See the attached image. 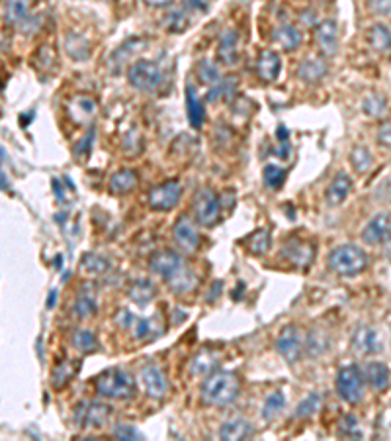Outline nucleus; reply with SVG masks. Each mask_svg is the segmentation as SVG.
<instances>
[{
  "label": "nucleus",
  "instance_id": "19",
  "mask_svg": "<svg viewBox=\"0 0 391 441\" xmlns=\"http://www.w3.org/2000/svg\"><path fill=\"white\" fill-rule=\"evenodd\" d=\"M270 40H272L274 45L282 47L284 52H296L299 45H301V33L292 24H280L278 28L272 30Z\"/></svg>",
  "mask_w": 391,
  "mask_h": 441
},
{
  "label": "nucleus",
  "instance_id": "53",
  "mask_svg": "<svg viewBox=\"0 0 391 441\" xmlns=\"http://www.w3.org/2000/svg\"><path fill=\"white\" fill-rule=\"evenodd\" d=\"M186 6L192 12L207 10V0H186Z\"/></svg>",
  "mask_w": 391,
  "mask_h": 441
},
{
  "label": "nucleus",
  "instance_id": "38",
  "mask_svg": "<svg viewBox=\"0 0 391 441\" xmlns=\"http://www.w3.org/2000/svg\"><path fill=\"white\" fill-rule=\"evenodd\" d=\"M98 306H96V300H94L93 294H79L77 300H74V314L79 316L81 320H86L90 316L96 314Z\"/></svg>",
  "mask_w": 391,
  "mask_h": 441
},
{
  "label": "nucleus",
  "instance_id": "7",
  "mask_svg": "<svg viewBox=\"0 0 391 441\" xmlns=\"http://www.w3.org/2000/svg\"><path fill=\"white\" fill-rule=\"evenodd\" d=\"M182 199V185L178 180H165L149 190L147 204L157 212H168Z\"/></svg>",
  "mask_w": 391,
  "mask_h": 441
},
{
  "label": "nucleus",
  "instance_id": "10",
  "mask_svg": "<svg viewBox=\"0 0 391 441\" xmlns=\"http://www.w3.org/2000/svg\"><path fill=\"white\" fill-rule=\"evenodd\" d=\"M315 45L325 57H333L339 52V26L335 20H323L315 26L313 32Z\"/></svg>",
  "mask_w": 391,
  "mask_h": 441
},
{
  "label": "nucleus",
  "instance_id": "8",
  "mask_svg": "<svg viewBox=\"0 0 391 441\" xmlns=\"http://www.w3.org/2000/svg\"><path fill=\"white\" fill-rule=\"evenodd\" d=\"M219 214H221V202L217 199L216 192L209 189L200 190L198 196L194 199L196 220L206 228H212L219 220Z\"/></svg>",
  "mask_w": 391,
  "mask_h": 441
},
{
  "label": "nucleus",
  "instance_id": "4",
  "mask_svg": "<svg viewBox=\"0 0 391 441\" xmlns=\"http://www.w3.org/2000/svg\"><path fill=\"white\" fill-rule=\"evenodd\" d=\"M127 81L141 93H153L163 81V73H161V67L154 61L139 59L127 69Z\"/></svg>",
  "mask_w": 391,
  "mask_h": 441
},
{
  "label": "nucleus",
  "instance_id": "31",
  "mask_svg": "<svg viewBox=\"0 0 391 441\" xmlns=\"http://www.w3.org/2000/svg\"><path fill=\"white\" fill-rule=\"evenodd\" d=\"M30 2L28 0H4V22L6 24H22L28 18Z\"/></svg>",
  "mask_w": 391,
  "mask_h": 441
},
{
  "label": "nucleus",
  "instance_id": "28",
  "mask_svg": "<svg viewBox=\"0 0 391 441\" xmlns=\"http://www.w3.org/2000/svg\"><path fill=\"white\" fill-rule=\"evenodd\" d=\"M364 377H366V380H368V385H370L372 389L385 390L390 387V369L385 367L383 363H378V361L368 363Z\"/></svg>",
  "mask_w": 391,
  "mask_h": 441
},
{
  "label": "nucleus",
  "instance_id": "34",
  "mask_svg": "<svg viewBox=\"0 0 391 441\" xmlns=\"http://www.w3.org/2000/svg\"><path fill=\"white\" fill-rule=\"evenodd\" d=\"M72 347L81 353H93L98 349V339L90 330H77L72 334Z\"/></svg>",
  "mask_w": 391,
  "mask_h": 441
},
{
  "label": "nucleus",
  "instance_id": "15",
  "mask_svg": "<svg viewBox=\"0 0 391 441\" xmlns=\"http://www.w3.org/2000/svg\"><path fill=\"white\" fill-rule=\"evenodd\" d=\"M391 231V222L388 214H376L366 228L362 230V242L368 245H380L385 242V238L390 235Z\"/></svg>",
  "mask_w": 391,
  "mask_h": 441
},
{
  "label": "nucleus",
  "instance_id": "16",
  "mask_svg": "<svg viewBox=\"0 0 391 441\" xmlns=\"http://www.w3.org/2000/svg\"><path fill=\"white\" fill-rule=\"evenodd\" d=\"M313 255H315L313 247L299 240H289L282 245V257L296 267H309L313 261Z\"/></svg>",
  "mask_w": 391,
  "mask_h": 441
},
{
  "label": "nucleus",
  "instance_id": "42",
  "mask_svg": "<svg viewBox=\"0 0 391 441\" xmlns=\"http://www.w3.org/2000/svg\"><path fill=\"white\" fill-rule=\"evenodd\" d=\"M74 373H77V367H72L69 361L61 363L59 367L53 371V377H51L53 389H63L67 382H71V378L74 377Z\"/></svg>",
  "mask_w": 391,
  "mask_h": 441
},
{
  "label": "nucleus",
  "instance_id": "48",
  "mask_svg": "<svg viewBox=\"0 0 391 441\" xmlns=\"http://www.w3.org/2000/svg\"><path fill=\"white\" fill-rule=\"evenodd\" d=\"M366 6L376 16H390L391 14V0H366Z\"/></svg>",
  "mask_w": 391,
  "mask_h": 441
},
{
  "label": "nucleus",
  "instance_id": "9",
  "mask_svg": "<svg viewBox=\"0 0 391 441\" xmlns=\"http://www.w3.org/2000/svg\"><path fill=\"white\" fill-rule=\"evenodd\" d=\"M276 349L282 357L288 361L289 365L298 363L301 353H303V343H301V336H299L298 327L296 326H286L276 337Z\"/></svg>",
  "mask_w": 391,
  "mask_h": 441
},
{
  "label": "nucleus",
  "instance_id": "33",
  "mask_svg": "<svg viewBox=\"0 0 391 441\" xmlns=\"http://www.w3.org/2000/svg\"><path fill=\"white\" fill-rule=\"evenodd\" d=\"M166 283H168V288L175 294H186L190 293L196 284H198V279L192 274V271H188L186 267H182V269H180L175 277H170Z\"/></svg>",
  "mask_w": 391,
  "mask_h": 441
},
{
  "label": "nucleus",
  "instance_id": "47",
  "mask_svg": "<svg viewBox=\"0 0 391 441\" xmlns=\"http://www.w3.org/2000/svg\"><path fill=\"white\" fill-rule=\"evenodd\" d=\"M340 433L344 438H362V431L358 430V424H356L354 416H346L342 420V424H340Z\"/></svg>",
  "mask_w": 391,
  "mask_h": 441
},
{
  "label": "nucleus",
  "instance_id": "21",
  "mask_svg": "<svg viewBox=\"0 0 391 441\" xmlns=\"http://www.w3.org/2000/svg\"><path fill=\"white\" fill-rule=\"evenodd\" d=\"M94 114H96V102L90 96H74L69 102V116H71L74 124H86V122L93 120Z\"/></svg>",
  "mask_w": 391,
  "mask_h": 441
},
{
  "label": "nucleus",
  "instance_id": "12",
  "mask_svg": "<svg viewBox=\"0 0 391 441\" xmlns=\"http://www.w3.org/2000/svg\"><path fill=\"white\" fill-rule=\"evenodd\" d=\"M352 347L362 355H376V353H381L385 346L376 327L360 326L352 334Z\"/></svg>",
  "mask_w": 391,
  "mask_h": 441
},
{
  "label": "nucleus",
  "instance_id": "5",
  "mask_svg": "<svg viewBox=\"0 0 391 441\" xmlns=\"http://www.w3.org/2000/svg\"><path fill=\"white\" fill-rule=\"evenodd\" d=\"M112 416V408L104 402L88 400V402H79L74 408V421L83 430H98L104 428Z\"/></svg>",
  "mask_w": 391,
  "mask_h": 441
},
{
  "label": "nucleus",
  "instance_id": "45",
  "mask_svg": "<svg viewBox=\"0 0 391 441\" xmlns=\"http://www.w3.org/2000/svg\"><path fill=\"white\" fill-rule=\"evenodd\" d=\"M188 24H190V18H188V14L184 10H175L168 14V18H166V26H168V30L173 33H182L188 28Z\"/></svg>",
  "mask_w": 391,
  "mask_h": 441
},
{
  "label": "nucleus",
  "instance_id": "22",
  "mask_svg": "<svg viewBox=\"0 0 391 441\" xmlns=\"http://www.w3.org/2000/svg\"><path fill=\"white\" fill-rule=\"evenodd\" d=\"M352 190V179H350L346 173H339L335 179L330 180V185L327 187V192H325V200L329 206H337L342 200L346 199Z\"/></svg>",
  "mask_w": 391,
  "mask_h": 441
},
{
  "label": "nucleus",
  "instance_id": "27",
  "mask_svg": "<svg viewBox=\"0 0 391 441\" xmlns=\"http://www.w3.org/2000/svg\"><path fill=\"white\" fill-rule=\"evenodd\" d=\"M368 43L378 53L391 52V30L385 24H374L368 30Z\"/></svg>",
  "mask_w": 391,
  "mask_h": 441
},
{
  "label": "nucleus",
  "instance_id": "55",
  "mask_svg": "<svg viewBox=\"0 0 391 441\" xmlns=\"http://www.w3.org/2000/svg\"><path fill=\"white\" fill-rule=\"evenodd\" d=\"M53 302H57V291H51V293H49V302H47V308H53Z\"/></svg>",
  "mask_w": 391,
  "mask_h": 441
},
{
  "label": "nucleus",
  "instance_id": "56",
  "mask_svg": "<svg viewBox=\"0 0 391 441\" xmlns=\"http://www.w3.org/2000/svg\"><path fill=\"white\" fill-rule=\"evenodd\" d=\"M383 245L388 247V252H391V231H390V235L385 238V242H383Z\"/></svg>",
  "mask_w": 391,
  "mask_h": 441
},
{
  "label": "nucleus",
  "instance_id": "20",
  "mask_svg": "<svg viewBox=\"0 0 391 441\" xmlns=\"http://www.w3.org/2000/svg\"><path fill=\"white\" fill-rule=\"evenodd\" d=\"M329 73V67L323 59L311 57V59H303L298 67V79H301L303 83L315 84L321 83Z\"/></svg>",
  "mask_w": 391,
  "mask_h": 441
},
{
  "label": "nucleus",
  "instance_id": "3",
  "mask_svg": "<svg viewBox=\"0 0 391 441\" xmlns=\"http://www.w3.org/2000/svg\"><path fill=\"white\" fill-rule=\"evenodd\" d=\"M327 263H329V269L333 273L340 274V277H356L366 271L368 255L362 252L358 245L344 243L329 253Z\"/></svg>",
  "mask_w": 391,
  "mask_h": 441
},
{
  "label": "nucleus",
  "instance_id": "24",
  "mask_svg": "<svg viewBox=\"0 0 391 441\" xmlns=\"http://www.w3.org/2000/svg\"><path fill=\"white\" fill-rule=\"evenodd\" d=\"M137 173L131 171V169H120V171H115L112 177H110V190H112L113 194H127V192H131V190L137 187Z\"/></svg>",
  "mask_w": 391,
  "mask_h": 441
},
{
  "label": "nucleus",
  "instance_id": "54",
  "mask_svg": "<svg viewBox=\"0 0 391 441\" xmlns=\"http://www.w3.org/2000/svg\"><path fill=\"white\" fill-rule=\"evenodd\" d=\"M147 6H153V8H163V6H168L173 0H143Z\"/></svg>",
  "mask_w": 391,
  "mask_h": 441
},
{
  "label": "nucleus",
  "instance_id": "14",
  "mask_svg": "<svg viewBox=\"0 0 391 441\" xmlns=\"http://www.w3.org/2000/svg\"><path fill=\"white\" fill-rule=\"evenodd\" d=\"M141 382H143L145 392L154 400L165 399L168 392V380H166L165 373L154 365H145L141 369Z\"/></svg>",
  "mask_w": 391,
  "mask_h": 441
},
{
  "label": "nucleus",
  "instance_id": "32",
  "mask_svg": "<svg viewBox=\"0 0 391 441\" xmlns=\"http://www.w3.org/2000/svg\"><path fill=\"white\" fill-rule=\"evenodd\" d=\"M217 365H219V359H217L216 353L202 351V353H198L194 357L192 365H190V371H192V375H198V377H207V375H212L216 371Z\"/></svg>",
  "mask_w": 391,
  "mask_h": 441
},
{
  "label": "nucleus",
  "instance_id": "13",
  "mask_svg": "<svg viewBox=\"0 0 391 441\" xmlns=\"http://www.w3.org/2000/svg\"><path fill=\"white\" fill-rule=\"evenodd\" d=\"M173 238L176 245L186 253H194L200 245V233L196 231V226L188 216H180L173 226Z\"/></svg>",
  "mask_w": 391,
  "mask_h": 441
},
{
  "label": "nucleus",
  "instance_id": "29",
  "mask_svg": "<svg viewBox=\"0 0 391 441\" xmlns=\"http://www.w3.org/2000/svg\"><path fill=\"white\" fill-rule=\"evenodd\" d=\"M186 106H188V120L192 127H202L204 126V118H206V112H204V106L200 102V98L196 96L192 84H186Z\"/></svg>",
  "mask_w": 391,
  "mask_h": 441
},
{
  "label": "nucleus",
  "instance_id": "44",
  "mask_svg": "<svg viewBox=\"0 0 391 441\" xmlns=\"http://www.w3.org/2000/svg\"><path fill=\"white\" fill-rule=\"evenodd\" d=\"M385 96L381 95H370L366 100H364V105H362V110H364V114L366 116H372V118H376V116H381L385 112Z\"/></svg>",
  "mask_w": 391,
  "mask_h": 441
},
{
  "label": "nucleus",
  "instance_id": "52",
  "mask_svg": "<svg viewBox=\"0 0 391 441\" xmlns=\"http://www.w3.org/2000/svg\"><path fill=\"white\" fill-rule=\"evenodd\" d=\"M93 139H94V130L90 127V132H88V137H83V144L77 147L74 151H77V155H83V153H88V149L93 146Z\"/></svg>",
  "mask_w": 391,
  "mask_h": 441
},
{
  "label": "nucleus",
  "instance_id": "41",
  "mask_svg": "<svg viewBox=\"0 0 391 441\" xmlns=\"http://www.w3.org/2000/svg\"><path fill=\"white\" fill-rule=\"evenodd\" d=\"M321 404H323V394H321V392H311L308 399L303 400L298 406L296 416H298V418H309V416H313V414L321 408Z\"/></svg>",
  "mask_w": 391,
  "mask_h": 441
},
{
  "label": "nucleus",
  "instance_id": "46",
  "mask_svg": "<svg viewBox=\"0 0 391 441\" xmlns=\"http://www.w3.org/2000/svg\"><path fill=\"white\" fill-rule=\"evenodd\" d=\"M113 438H118V440H124V441L143 440V435L135 430L134 426H129V424H118V426L113 428Z\"/></svg>",
  "mask_w": 391,
  "mask_h": 441
},
{
  "label": "nucleus",
  "instance_id": "43",
  "mask_svg": "<svg viewBox=\"0 0 391 441\" xmlns=\"http://www.w3.org/2000/svg\"><path fill=\"white\" fill-rule=\"evenodd\" d=\"M196 73H198V79H200V83L204 84H216L219 79H221V75H219V69H217L216 65L212 63V61H200L198 67H196Z\"/></svg>",
  "mask_w": 391,
  "mask_h": 441
},
{
  "label": "nucleus",
  "instance_id": "37",
  "mask_svg": "<svg viewBox=\"0 0 391 441\" xmlns=\"http://www.w3.org/2000/svg\"><path fill=\"white\" fill-rule=\"evenodd\" d=\"M81 265H83L84 271L94 274H102L110 269V261L106 257H102V255H98V253H86Z\"/></svg>",
  "mask_w": 391,
  "mask_h": 441
},
{
  "label": "nucleus",
  "instance_id": "6",
  "mask_svg": "<svg viewBox=\"0 0 391 441\" xmlns=\"http://www.w3.org/2000/svg\"><path fill=\"white\" fill-rule=\"evenodd\" d=\"M364 380L366 377L356 365L340 369L337 375V392L340 399L349 404H358L364 396Z\"/></svg>",
  "mask_w": 391,
  "mask_h": 441
},
{
  "label": "nucleus",
  "instance_id": "26",
  "mask_svg": "<svg viewBox=\"0 0 391 441\" xmlns=\"http://www.w3.org/2000/svg\"><path fill=\"white\" fill-rule=\"evenodd\" d=\"M250 433H253V426H250L247 420H243V418H235V420L225 421V424L219 428V438L229 441L247 440Z\"/></svg>",
  "mask_w": 391,
  "mask_h": 441
},
{
  "label": "nucleus",
  "instance_id": "36",
  "mask_svg": "<svg viewBox=\"0 0 391 441\" xmlns=\"http://www.w3.org/2000/svg\"><path fill=\"white\" fill-rule=\"evenodd\" d=\"M350 163L352 167L356 169L358 173H366L368 169L374 165V157H372V151L368 147H354L352 153H350Z\"/></svg>",
  "mask_w": 391,
  "mask_h": 441
},
{
  "label": "nucleus",
  "instance_id": "30",
  "mask_svg": "<svg viewBox=\"0 0 391 441\" xmlns=\"http://www.w3.org/2000/svg\"><path fill=\"white\" fill-rule=\"evenodd\" d=\"M235 93H237V81H235V77H221L216 84L209 86L206 98L209 102H217L221 98H225V100L231 98Z\"/></svg>",
  "mask_w": 391,
  "mask_h": 441
},
{
  "label": "nucleus",
  "instance_id": "25",
  "mask_svg": "<svg viewBox=\"0 0 391 441\" xmlns=\"http://www.w3.org/2000/svg\"><path fill=\"white\" fill-rule=\"evenodd\" d=\"M154 294H157V288H154V284L151 283V281H147V279L134 281V283L129 284V288H127V296H129V300L135 302L137 306L149 304V302L154 298Z\"/></svg>",
  "mask_w": 391,
  "mask_h": 441
},
{
  "label": "nucleus",
  "instance_id": "11",
  "mask_svg": "<svg viewBox=\"0 0 391 441\" xmlns=\"http://www.w3.org/2000/svg\"><path fill=\"white\" fill-rule=\"evenodd\" d=\"M182 267H184L182 257L176 252H170V249L154 252L153 255H151V259H149V269H151L154 274L163 277L165 281H168L170 277H175Z\"/></svg>",
  "mask_w": 391,
  "mask_h": 441
},
{
  "label": "nucleus",
  "instance_id": "50",
  "mask_svg": "<svg viewBox=\"0 0 391 441\" xmlns=\"http://www.w3.org/2000/svg\"><path fill=\"white\" fill-rule=\"evenodd\" d=\"M137 320H139V318H135L129 310H122L120 314L115 316V324L122 327H135Z\"/></svg>",
  "mask_w": 391,
  "mask_h": 441
},
{
  "label": "nucleus",
  "instance_id": "39",
  "mask_svg": "<svg viewBox=\"0 0 391 441\" xmlns=\"http://www.w3.org/2000/svg\"><path fill=\"white\" fill-rule=\"evenodd\" d=\"M262 179H264V185L268 189L278 190L286 183V171L278 165H266L264 173H262Z\"/></svg>",
  "mask_w": 391,
  "mask_h": 441
},
{
  "label": "nucleus",
  "instance_id": "1",
  "mask_svg": "<svg viewBox=\"0 0 391 441\" xmlns=\"http://www.w3.org/2000/svg\"><path fill=\"white\" fill-rule=\"evenodd\" d=\"M241 392V380L235 373H212L202 385V400L209 406H227L235 402Z\"/></svg>",
  "mask_w": 391,
  "mask_h": 441
},
{
  "label": "nucleus",
  "instance_id": "2",
  "mask_svg": "<svg viewBox=\"0 0 391 441\" xmlns=\"http://www.w3.org/2000/svg\"><path fill=\"white\" fill-rule=\"evenodd\" d=\"M94 389L104 399L127 400L135 396V378L122 369H106L94 378Z\"/></svg>",
  "mask_w": 391,
  "mask_h": 441
},
{
  "label": "nucleus",
  "instance_id": "23",
  "mask_svg": "<svg viewBox=\"0 0 391 441\" xmlns=\"http://www.w3.org/2000/svg\"><path fill=\"white\" fill-rule=\"evenodd\" d=\"M65 52L74 61H84L90 57V43L81 33L69 32L65 36Z\"/></svg>",
  "mask_w": 391,
  "mask_h": 441
},
{
  "label": "nucleus",
  "instance_id": "35",
  "mask_svg": "<svg viewBox=\"0 0 391 441\" xmlns=\"http://www.w3.org/2000/svg\"><path fill=\"white\" fill-rule=\"evenodd\" d=\"M245 245L253 255H264L270 247V233L268 230H257L245 240Z\"/></svg>",
  "mask_w": 391,
  "mask_h": 441
},
{
  "label": "nucleus",
  "instance_id": "18",
  "mask_svg": "<svg viewBox=\"0 0 391 441\" xmlns=\"http://www.w3.org/2000/svg\"><path fill=\"white\" fill-rule=\"evenodd\" d=\"M280 69H282V59H280V55L276 52H272V49H264V52L258 55L257 73L264 83H272V81H276L280 75Z\"/></svg>",
  "mask_w": 391,
  "mask_h": 441
},
{
  "label": "nucleus",
  "instance_id": "51",
  "mask_svg": "<svg viewBox=\"0 0 391 441\" xmlns=\"http://www.w3.org/2000/svg\"><path fill=\"white\" fill-rule=\"evenodd\" d=\"M378 141H380L383 147L391 149V124H385V126L380 127V132H378Z\"/></svg>",
  "mask_w": 391,
  "mask_h": 441
},
{
  "label": "nucleus",
  "instance_id": "49",
  "mask_svg": "<svg viewBox=\"0 0 391 441\" xmlns=\"http://www.w3.org/2000/svg\"><path fill=\"white\" fill-rule=\"evenodd\" d=\"M154 320H137V324L134 327V336L135 339H143V337H149V334L153 332Z\"/></svg>",
  "mask_w": 391,
  "mask_h": 441
},
{
  "label": "nucleus",
  "instance_id": "17",
  "mask_svg": "<svg viewBox=\"0 0 391 441\" xmlns=\"http://www.w3.org/2000/svg\"><path fill=\"white\" fill-rule=\"evenodd\" d=\"M239 59V33L227 30L217 42V61L223 65H235Z\"/></svg>",
  "mask_w": 391,
  "mask_h": 441
},
{
  "label": "nucleus",
  "instance_id": "40",
  "mask_svg": "<svg viewBox=\"0 0 391 441\" xmlns=\"http://www.w3.org/2000/svg\"><path fill=\"white\" fill-rule=\"evenodd\" d=\"M284 406H286V399H284V394H282V392H272V394L266 399V402H264L262 416H264L266 420H274L280 412L284 410Z\"/></svg>",
  "mask_w": 391,
  "mask_h": 441
}]
</instances>
